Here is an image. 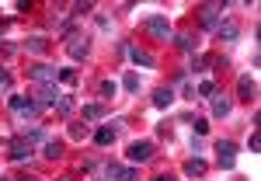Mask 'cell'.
I'll return each mask as SVG.
<instances>
[{"instance_id": "1f68e13d", "label": "cell", "mask_w": 261, "mask_h": 181, "mask_svg": "<svg viewBox=\"0 0 261 181\" xmlns=\"http://www.w3.org/2000/svg\"><path fill=\"white\" fill-rule=\"evenodd\" d=\"M261 150V140H258V133H251V153H258Z\"/></svg>"}, {"instance_id": "d590c367", "label": "cell", "mask_w": 261, "mask_h": 181, "mask_svg": "<svg viewBox=\"0 0 261 181\" xmlns=\"http://www.w3.org/2000/svg\"><path fill=\"white\" fill-rule=\"evenodd\" d=\"M63 181H70V178H63Z\"/></svg>"}, {"instance_id": "ba28073f", "label": "cell", "mask_w": 261, "mask_h": 181, "mask_svg": "<svg viewBox=\"0 0 261 181\" xmlns=\"http://www.w3.org/2000/svg\"><path fill=\"white\" fill-rule=\"evenodd\" d=\"M7 157H11V161H28V157H32V146H28V143L21 140V136H14V140L7 143Z\"/></svg>"}, {"instance_id": "836d02e7", "label": "cell", "mask_w": 261, "mask_h": 181, "mask_svg": "<svg viewBox=\"0 0 261 181\" xmlns=\"http://www.w3.org/2000/svg\"><path fill=\"white\" fill-rule=\"evenodd\" d=\"M153 181H174V178H171V174H157Z\"/></svg>"}, {"instance_id": "d6986e66", "label": "cell", "mask_w": 261, "mask_h": 181, "mask_svg": "<svg viewBox=\"0 0 261 181\" xmlns=\"http://www.w3.org/2000/svg\"><path fill=\"white\" fill-rule=\"evenodd\" d=\"M21 140L28 143V146H32V143H45V133H42L39 125H32V129H24V133H21Z\"/></svg>"}, {"instance_id": "3957f363", "label": "cell", "mask_w": 261, "mask_h": 181, "mask_svg": "<svg viewBox=\"0 0 261 181\" xmlns=\"http://www.w3.org/2000/svg\"><path fill=\"white\" fill-rule=\"evenodd\" d=\"M56 77H60V70L49 66V63H35V66L28 70V81H35L39 87H42V84H56Z\"/></svg>"}, {"instance_id": "484cf974", "label": "cell", "mask_w": 261, "mask_h": 181, "mask_svg": "<svg viewBox=\"0 0 261 181\" xmlns=\"http://www.w3.org/2000/svg\"><path fill=\"white\" fill-rule=\"evenodd\" d=\"M56 81H63V84H70V87H73V84H77V70H60V77H56Z\"/></svg>"}, {"instance_id": "4fadbf2b", "label": "cell", "mask_w": 261, "mask_h": 181, "mask_svg": "<svg viewBox=\"0 0 261 181\" xmlns=\"http://www.w3.org/2000/svg\"><path fill=\"white\" fill-rule=\"evenodd\" d=\"M60 98H63V94L56 91V84H42V87H39V105H56Z\"/></svg>"}, {"instance_id": "8992f818", "label": "cell", "mask_w": 261, "mask_h": 181, "mask_svg": "<svg viewBox=\"0 0 261 181\" xmlns=\"http://www.w3.org/2000/svg\"><path fill=\"white\" fill-rule=\"evenodd\" d=\"M216 153H220V167L230 171V167H233V157H237V143L233 140H220L216 143Z\"/></svg>"}, {"instance_id": "e0dca14e", "label": "cell", "mask_w": 261, "mask_h": 181, "mask_svg": "<svg viewBox=\"0 0 261 181\" xmlns=\"http://www.w3.org/2000/svg\"><path fill=\"white\" fill-rule=\"evenodd\" d=\"M24 49H28V53H35V56H42V53L49 49V39H45V35H35V39L24 42Z\"/></svg>"}, {"instance_id": "8fae6325", "label": "cell", "mask_w": 261, "mask_h": 181, "mask_svg": "<svg viewBox=\"0 0 261 181\" xmlns=\"http://www.w3.org/2000/svg\"><path fill=\"white\" fill-rule=\"evenodd\" d=\"M216 39H226V42H233V39H241V28H237V21H220L216 24Z\"/></svg>"}, {"instance_id": "f1b7e54d", "label": "cell", "mask_w": 261, "mask_h": 181, "mask_svg": "<svg viewBox=\"0 0 261 181\" xmlns=\"http://www.w3.org/2000/svg\"><path fill=\"white\" fill-rule=\"evenodd\" d=\"M87 136V125H70V140H84Z\"/></svg>"}, {"instance_id": "e575fe53", "label": "cell", "mask_w": 261, "mask_h": 181, "mask_svg": "<svg viewBox=\"0 0 261 181\" xmlns=\"http://www.w3.org/2000/svg\"><path fill=\"white\" fill-rule=\"evenodd\" d=\"M28 181H42V178H28Z\"/></svg>"}, {"instance_id": "ffe728a7", "label": "cell", "mask_w": 261, "mask_h": 181, "mask_svg": "<svg viewBox=\"0 0 261 181\" xmlns=\"http://www.w3.org/2000/svg\"><path fill=\"white\" fill-rule=\"evenodd\" d=\"M101 115H105V105H98V101L94 105H84V119L87 122H98Z\"/></svg>"}, {"instance_id": "52a82bcc", "label": "cell", "mask_w": 261, "mask_h": 181, "mask_svg": "<svg viewBox=\"0 0 261 181\" xmlns=\"http://www.w3.org/2000/svg\"><path fill=\"white\" fill-rule=\"evenodd\" d=\"M125 53H129V60L136 63V66H143V70H153V66H157L153 53H146V49H140V45H129Z\"/></svg>"}, {"instance_id": "8d00e7d4", "label": "cell", "mask_w": 261, "mask_h": 181, "mask_svg": "<svg viewBox=\"0 0 261 181\" xmlns=\"http://www.w3.org/2000/svg\"><path fill=\"white\" fill-rule=\"evenodd\" d=\"M0 181H7V178H0Z\"/></svg>"}, {"instance_id": "277c9868", "label": "cell", "mask_w": 261, "mask_h": 181, "mask_svg": "<svg viewBox=\"0 0 261 181\" xmlns=\"http://www.w3.org/2000/svg\"><path fill=\"white\" fill-rule=\"evenodd\" d=\"M143 28H146L153 39H161V42H167V35H171V24H167L164 14H150V18L143 21Z\"/></svg>"}, {"instance_id": "d6a6232c", "label": "cell", "mask_w": 261, "mask_h": 181, "mask_svg": "<svg viewBox=\"0 0 261 181\" xmlns=\"http://www.w3.org/2000/svg\"><path fill=\"white\" fill-rule=\"evenodd\" d=\"M7 81H11V77H7V70H4V66H0V84H4V87H7Z\"/></svg>"}, {"instance_id": "ac0fdd59", "label": "cell", "mask_w": 261, "mask_h": 181, "mask_svg": "<svg viewBox=\"0 0 261 181\" xmlns=\"http://www.w3.org/2000/svg\"><path fill=\"white\" fill-rule=\"evenodd\" d=\"M53 108H56V115H63V119H70V115H73V98H66V94H63V98L56 101Z\"/></svg>"}, {"instance_id": "9c48e42d", "label": "cell", "mask_w": 261, "mask_h": 181, "mask_svg": "<svg viewBox=\"0 0 261 181\" xmlns=\"http://www.w3.org/2000/svg\"><path fill=\"white\" fill-rule=\"evenodd\" d=\"M237 94H241V101H247V105L258 101V84L251 81V77H241V81H237Z\"/></svg>"}, {"instance_id": "f546056e", "label": "cell", "mask_w": 261, "mask_h": 181, "mask_svg": "<svg viewBox=\"0 0 261 181\" xmlns=\"http://www.w3.org/2000/svg\"><path fill=\"white\" fill-rule=\"evenodd\" d=\"M209 133V119H195V136H205Z\"/></svg>"}, {"instance_id": "cb8c5ba5", "label": "cell", "mask_w": 261, "mask_h": 181, "mask_svg": "<svg viewBox=\"0 0 261 181\" xmlns=\"http://www.w3.org/2000/svg\"><path fill=\"white\" fill-rule=\"evenodd\" d=\"M122 87L136 94V91H140V77H136V73H125V81H122Z\"/></svg>"}, {"instance_id": "d4e9b609", "label": "cell", "mask_w": 261, "mask_h": 181, "mask_svg": "<svg viewBox=\"0 0 261 181\" xmlns=\"http://www.w3.org/2000/svg\"><path fill=\"white\" fill-rule=\"evenodd\" d=\"M199 94H202V98H213V94H216V84H213V81H202L199 84Z\"/></svg>"}, {"instance_id": "4dcf8cb0", "label": "cell", "mask_w": 261, "mask_h": 181, "mask_svg": "<svg viewBox=\"0 0 261 181\" xmlns=\"http://www.w3.org/2000/svg\"><path fill=\"white\" fill-rule=\"evenodd\" d=\"M119 181H136V167H125V171H122V178Z\"/></svg>"}, {"instance_id": "6da1fadb", "label": "cell", "mask_w": 261, "mask_h": 181, "mask_svg": "<svg viewBox=\"0 0 261 181\" xmlns=\"http://www.w3.org/2000/svg\"><path fill=\"white\" fill-rule=\"evenodd\" d=\"M223 11H230V4H202L199 7V21H202V28H209V32H216V24H220L223 18Z\"/></svg>"}, {"instance_id": "2e32d148", "label": "cell", "mask_w": 261, "mask_h": 181, "mask_svg": "<svg viewBox=\"0 0 261 181\" xmlns=\"http://www.w3.org/2000/svg\"><path fill=\"white\" fill-rule=\"evenodd\" d=\"M94 143H98V146H112V143H115V129H112V125L94 129Z\"/></svg>"}, {"instance_id": "44dd1931", "label": "cell", "mask_w": 261, "mask_h": 181, "mask_svg": "<svg viewBox=\"0 0 261 181\" xmlns=\"http://www.w3.org/2000/svg\"><path fill=\"white\" fill-rule=\"evenodd\" d=\"M174 45L185 49V53H192V49H195V39H192L188 32H178V35H174Z\"/></svg>"}, {"instance_id": "5b68a950", "label": "cell", "mask_w": 261, "mask_h": 181, "mask_svg": "<svg viewBox=\"0 0 261 181\" xmlns=\"http://www.w3.org/2000/svg\"><path fill=\"white\" fill-rule=\"evenodd\" d=\"M125 157H129V164H146L150 157H153V143H150V140H136L133 146H129Z\"/></svg>"}, {"instance_id": "9a60e30c", "label": "cell", "mask_w": 261, "mask_h": 181, "mask_svg": "<svg viewBox=\"0 0 261 181\" xmlns=\"http://www.w3.org/2000/svg\"><path fill=\"white\" fill-rule=\"evenodd\" d=\"M205 171H209V164L202 161V157H192V161L185 164V174H188V178H202Z\"/></svg>"}, {"instance_id": "30bf717a", "label": "cell", "mask_w": 261, "mask_h": 181, "mask_svg": "<svg viewBox=\"0 0 261 181\" xmlns=\"http://www.w3.org/2000/svg\"><path fill=\"white\" fill-rule=\"evenodd\" d=\"M66 53L73 56V60H87V39H81V35H73V39H66Z\"/></svg>"}, {"instance_id": "83f0119b", "label": "cell", "mask_w": 261, "mask_h": 181, "mask_svg": "<svg viewBox=\"0 0 261 181\" xmlns=\"http://www.w3.org/2000/svg\"><path fill=\"white\" fill-rule=\"evenodd\" d=\"M91 11H94V4H91V0H87V4H73V14H77V18L91 14Z\"/></svg>"}, {"instance_id": "7c38bea8", "label": "cell", "mask_w": 261, "mask_h": 181, "mask_svg": "<svg viewBox=\"0 0 261 181\" xmlns=\"http://www.w3.org/2000/svg\"><path fill=\"white\" fill-rule=\"evenodd\" d=\"M230 112H233V101L226 98V94H213V115L216 119H226Z\"/></svg>"}, {"instance_id": "4316f807", "label": "cell", "mask_w": 261, "mask_h": 181, "mask_svg": "<svg viewBox=\"0 0 261 181\" xmlns=\"http://www.w3.org/2000/svg\"><path fill=\"white\" fill-rule=\"evenodd\" d=\"M205 66H213V56H199L192 70H195V73H205Z\"/></svg>"}, {"instance_id": "5bb4252c", "label": "cell", "mask_w": 261, "mask_h": 181, "mask_svg": "<svg viewBox=\"0 0 261 181\" xmlns=\"http://www.w3.org/2000/svg\"><path fill=\"white\" fill-rule=\"evenodd\" d=\"M153 105L157 108H171L174 105V87H157L153 91Z\"/></svg>"}, {"instance_id": "603a6c76", "label": "cell", "mask_w": 261, "mask_h": 181, "mask_svg": "<svg viewBox=\"0 0 261 181\" xmlns=\"http://www.w3.org/2000/svg\"><path fill=\"white\" fill-rule=\"evenodd\" d=\"M98 94H101V98H115V81H101L98 84Z\"/></svg>"}, {"instance_id": "7a4b0ae2", "label": "cell", "mask_w": 261, "mask_h": 181, "mask_svg": "<svg viewBox=\"0 0 261 181\" xmlns=\"http://www.w3.org/2000/svg\"><path fill=\"white\" fill-rule=\"evenodd\" d=\"M7 105H11V112H21L24 119H39L42 108H45V105H39V101H32V98H24V94H11V98H7Z\"/></svg>"}, {"instance_id": "7402d4cb", "label": "cell", "mask_w": 261, "mask_h": 181, "mask_svg": "<svg viewBox=\"0 0 261 181\" xmlns=\"http://www.w3.org/2000/svg\"><path fill=\"white\" fill-rule=\"evenodd\" d=\"M45 157H49V161L63 157V143L60 140H45Z\"/></svg>"}]
</instances>
